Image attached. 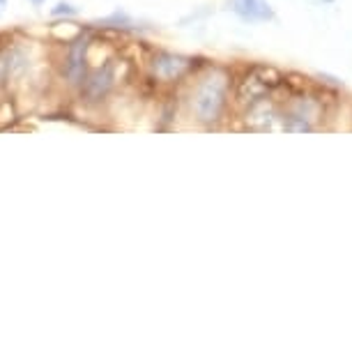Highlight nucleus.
I'll return each instance as SVG.
<instances>
[{
	"mask_svg": "<svg viewBox=\"0 0 352 352\" xmlns=\"http://www.w3.org/2000/svg\"><path fill=\"white\" fill-rule=\"evenodd\" d=\"M230 104V76L221 67H210L198 78L191 92V113L196 122L205 127H214L223 120L226 109Z\"/></svg>",
	"mask_w": 352,
	"mask_h": 352,
	"instance_id": "f257e3e1",
	"label": "nucleus"
},
{
	"mask_svg": "<svg viewBox=\"0 0 352 352\" xmlns=\"http://www.w3.org/2000/svg\"><path fill=\"white\" fill-rule=\"evenodd\" d=\"M230 8L242 21L249 23H265L274 19V8L270 0H230Z\"/></svg>",
	"mask_w": 352,
	"mask_h": 352,
	"instance_id": "39448f33",
	"label": "nucleus"
},
{
	"mask_svg": "<svg viewBox=\"0 0 352 352\" xmlns=\"http://www.w3.org/2000/svg\"><path fill=\"white\" fill-rule=\"evenodd\" d=\"M322 3H331V0H322Z\"/></svg>",
	"mask_w": 352,
	"mask_h": 352,
	"instance_id": "9d476101",
	"label": "nucleus"
},
{
	"mask_svg": "<svg viewBox=\"0 0 352 352\" xmlns=\"http://www.w3.org/2000/svg\"><path fill=\"white\" fill-rule=\"evenodd\" d=\"M5 5H8V0H0V12L5 10Z\"/></svg>",
	"mask_w": 352,
	"mask_h": 352,
	"instance_id": "6e6552de",
	"label": "nucleus"
},
{
	"mask_svg": "<svg viewBox=\"0 0 352 352\" xmlns=\"http://www.w3.org/2000/svg\"><path fill=\"white\" fill-rule=\"evenodd\" d=\"M198 58L180 56V53H159L152 60V72L164 78V81H177V78L187 76L196 67Z\"/></svg>",
	"mask_w": 352,
	"mask_h": 352,
	"instance_id": "7ed1b4c3",
	"label": "nucleus"
},
{
	"mask_svg": "<svg viewBox=\"0 0 352 352\" xmlns=\"http://www.w3.org/2000/svg\"><path fill=\"white\" fill-rule=\"evenodd\" d=\"M283 78L285 74H281L278 69L267 67V65H256V67H251L247 72V76L237 85V99H240L242 106L261 102V99L270 97L272 92L283 88Z\"/></svg>",
	"mask_w": 352,
	"mask_h": 352,
	"instance_id": "f03ea898",
	"label": "nucleus"
},
{
	"mask_svg": "<svg viewBox=\"0 0 352 352\" xmlns=\"http://www.w3.org/2000/svg\"><path fill=\"white\" fill-rule=\"evenodd\" d=\"M113 81H116V69L113 65H104V67H97L92 74L83 78V95L88 102H99L109 95V90L113 88Z\"/></svg>",
	"mask_w": 352,
	"mask_h": 352,
	"instance_id": "20e7f679",
	"label": "nucleus"
},
{
	"mask_svg": "<svg viewBox=\"0 0 352 352\" xmlns=\"http://www.w3.org/2000/svg\"><path fill=\"white\" fill-rule=\"evenodd\" d=\"M30 3H35V5H42V3H44V0H30Z\"/></svg>",
	"mask_w": 352,
	"mask_h": 352,
	"instance_id": "1a4fd4ad",
	"label": "nucleus"
},
{
	"mask_svg": "<svg viewBox=\"0 0 352 352\" xmlns=\"http://www.w3.org/2000/svg\"><path fill=\"white\" fill-rule=\"evenodd\" d=\"M85 49H88V39H78L69 46L67 58H65V74L72 83H78L85 69Z\"/></svg>",
	"mask_w": 352,
	"mask_h": 352,
	"instance_id": "423d86ee",
	"label": "nucleus"
},
{
	"mask_svg": "<svg viewBox=\"0 0 352 352\" xmlns=\"http://www.w3.org/2000/svg\"><path fill=\"white\" fill-rule=\"evenodd\" d=\"M76 14V10H72V5H58V10H53V14Z\"/></svg>",
	"mask_w": 352,
	"mask_h": 352,
	"instance_id": "0eeeda50",
	"label": "nucleus"
}]
</instances>
